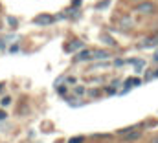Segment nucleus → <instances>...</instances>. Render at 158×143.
<instances>
[{"label":"nucleus","instance_id":"1","mask_svg":"<svg viewBox=\"0 0 158 143\" xmlns=\"http://www.w3.org/2000/svg\"><path fill=\"white\" fill-rule=\"evenodd\" d=\"M118 136L119 138H123V141L131 143V141L140 140V138H142V132L136 130V129H121V130H118Z\"/></svg>","mask_w":158,"mask_h":143},{"label":"nucleus","instance_id":"2","mask_svg":"<svg viewBox=\"0 0 158 143\" xmlns=\"http://www.w3.org/2000/svg\"><path fill=\"white\" fill-rule=\"evenodd\" d=\"M134 11L140 13V15H155V13H156V6H155L153 2L145 0V2H142V4H138V6L134 7Z\"/></svg>","mask_w":158,"mask_h":143},{"label":"nucleus","instance_id":"3","mask_svg":"<svg viewBox=\"0 0 158 143\" xmlns=\"http://www.w3.org/2000/svg\"><path fill=\"white\" fill-rule=\"evenodd\" d=\"M53 22H55V17H52V15H48V13L37 15V17L33 18V24H37V26H50V24H53Z\"/></svg>","mask_w":158,"mask_h":143},{"label":"nucleus","instance_id":"4","mask_svg":"<svg viewBox=\"0 0 158 143\" xmlns=\"http://www.w3.org/2000/svg\"><path fill=\"white\" fill-rule=\"evenodd\" d=\"M155 46H158V35L145 37V39L138 44V48H140V50H147V48H155Z\"/></svg>","mask_w":158,"mask_h":143},{"label":"nucleus","instance_id":"5","mask_svg":"<svg viewBox=\"0 0 158 143\" xmlns=\"http://www.w3.org/2000/svg\"><path fill=\"white\" fill-rule=\"evenodd\" d=\"M109 57V51L105 50H90V59H107Z\"/></svg>","mask_w":158,"mask_h":143},{"label":"nucleus","instance_id":"6","mask_svg":"<svg viewBox=\"0 0 158 143\" xmlns=\"http://www.w3.org/2000/svg\"><path fill=\"white\" fill-rule=\"evenodd\" d=\"M76 61H90V50H83V51H79L77 57H76Z\"/></svg>","mask_w":158,"mask_h":143},{"label":"nucleus","instance_id":"7","mask_svg":"<svg viewBox=\"0 0 158 143\" xmlns=\"http://www.w3.org/2000/svg\"><path fill=\"white\" fill-rule=\"evenodd\" d=\"M81 48H83V42H81V40H74L66 50H68V51H76V50H81Z\"/></svg>","mask_w":158,"mask_h":143},{"label":"nucleus","instance_id":"8","mask_svg":"<svg viewBox=\"0 0 158 143\" xmlns=\"http://www.w3.org/2000/svg\"><path fill=\"white\" fill-rule=\"evenodd\" d=\"M74 92H76V94H77V96H83V94H85V92H86V88H85V86H81V84H77V86H76V88H74Z\"/></svg>","mask_w":158,"mask_h":143},{"label":"nucleus","instance_id":"9","mask_svg":"<svg viewBox=\"0 0 158 143\" xmlns=\"http://www.w3.org/2000/svg\"><path fill=\"white\" fill-rule=\"evenodd\" d=\"M101 39H103V40H107V44H110V46H116V42H114V40H112L109 35H105V33H103V35H101Z\"/></svg>","mask_w":158,"mask_h":143},{"label":"nucleus","instance_id":"10","mask_svg":"<svg viewBox=\"0 0 158 143\" xmlns=\"http://www.w3.org/2000/svg\"><path fill=\"white\" fill-rule=\"evenodd\" d=\"M68 143H83V138L81 136H76V138H70Z\"/></svg>","mask_w":158,"mask_h":143},{"label":"nucleus","instance_id":"11","mask_svg":"<svg viewBox=\"0 0 158 143\" xmlns=\"http://www.w3.org/2000/svg\"><path fill=\"white\" fill-rule=\"evenodd\" d=\"M0 103H2V107H7V105L11 103V97H4V99H2Z\"/></svg>","mask_w":158,"mask_h":143},{"label":"nucleus","instance_id":"12","mask_svg":"<svg viewBox=\"0 0 158 143\" xmlns=\"http://www.w3.org/2000/svg\"><path fill=\"white\" fill-rule=\"evenodd\" d=\"M88 94H90V96H92V97H96V96H99V90H90V92H88Z\"/></svg>","mask_w":158,"mask_h":143},{"label":"nucleus","instance_id":"13","mask_svg":"<svg viewBox=\"0 0 158 143\" xmlns=\"http://www.w3.org/2000/svg\"><path fill=\"white\" fill-rule=\"evenodd\" d=\"M7 22H9V24H11V26H17V20H15V18H11V17H9V18H7Z\"/></svg>","mask_w":158,"mask_h":143},{"label":"nucleus","instance_id":"14","mask_svg":"<svg viewBox=\"0 0 158 143\" xmlns=\"http://www.w3.org/2000/svg\"><path fill=\"white\" fill-rule=\"evenodd\" d=\"M57 92H59V94H64V92H66V86H59Z\"/></svg>","mask_w":158,"mask_h":143},{"label":"nucleus","instance_id":"15","mask_svg":"<svg viewBox=\"0 0 158 143\" xmlns=\"http://www.w3.org/2000/svg\"><path fill=\"white\" fill-rule=\"evenodd\" d=\"M6 117H7V114L4 110H0V119H6Z\"/></svg>","mask_w":158,"mask_h":143},{"label":"nucleus","instance_id":"16","mask_svg":"<svg viewBox=\"0 0 158 143\" xmlns=\"http://www.w3.org/2000/svg\"><path fill=\"white\" fill-rule=\"evenodd\" d=\"M153 61H155V63H158V50L155 51V55H153Z\"/></svg>","mask_w":158,"mask_h":143},{"label":"nucleus","instance_id":"17","mask_svg":"<svg viewBox=\"0 0 158 143\" xmlns=\"http://www.w3.org/2000/svg\"><path fill=\"white\" fill-rule=\"evenodd\" d=\"M79 4H81V0H74V2H72V6H74V7H77Z\"/></svg>","mask_w":158,"mask_h":143},{"label":"nucleus","instance_id":"18","mask_svg":"<svg viewBox=\"0 0 158 143\" xmlns=\"http://www.w3.org/2000/svg\"><path fill=\"white\" fill-rule=\"evenodd\" d=\"M151 143H158V134L155 136V138H153V140H151Z\"/></svg>","mask_w":158,"mask_h":143}]
</instances>
